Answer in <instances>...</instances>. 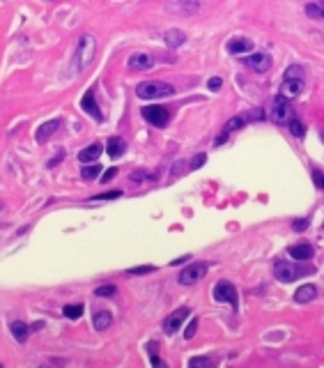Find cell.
I'll list each match as a JSON object with an SVG mask.
<instances>
[{"label": "cell", "instance_id": "7a4b0ae2", "mask_svg": "<svg viewBox=\"0 0 324 368\" xmlns=\"http://www.w3.org/2000/svg\"><path fill=\"white\" fill-rule=\"evenodd\" d=\"M136 94L140 99H161V97H170L175 94V87L163 81H143L136 87Z\"/></svg>", "mask_w": 324, "mask_h": 368}, {"label": "cell", "instance_id": "30bf717a", "mask_svg": "<svg viewBox=\"0 0 324 368\" xmlns=\"http://www.w3.org/2000/svg\"><path fill=\"white\" fill-rule=\"evenodd\" d=\"M81 108H83V111H85V113L90 115V118H94L97 122L104 120V115H101L99 104H97V99H94V92H92V90H87L85 97L81 99Z\"/></svg>", "mask_w": 324, "mask_h": 368}, {"label": "cell", "instance_id": "d4e9b609", "mask_svg": "<svg viewBox=\"0 0 324 368\" xmlns=\"http://www.w3.org/2000/svg\"><path fill=\"white\" fill-rule=\"evenodd\" d=\"M283 81H304V67L301 65H290L283 74Z\"/></svg>", "mask_w": 324, "mask_h": 368}, {"label": "cell", "instance_id": "74e56055", "mask_svg": "<svg viewBox=\"0 0 324 368\" xmlns=\"http://www.w3.org/2000/svg\"><path fill=\"white\" fill-rule=\"evenodd\" d=\"M115 175H118V168H108L106 173H104V177H101V180H104V182H108V180H113Z\"/></svg>", "mask_w": 324, "mask_h": 368}, {"label": "cell", "instance_id": "1f68e13d", "mask_svg": "<svg viewBox=\"0 0 324 368\" xmlns=\"http://www.w3.org/2000/svg\"><path fill=\"white\" fill-rule=\"evenodd\" d=\"M120 196H122V191L115 189V191H104V194L92 196V201H115V198H120Z\"/></svg>", "mask_w": 324, "mask_h": 368}, {"label": "cell", "instance_id": "cb8c5ba5", "mask_svg": "<svg viewBox=\"0 0 324 368\" xmlns=\"http://www.w3.org/2000/svg\"><path fill=\"white\" fill-rule=\"evenodd\" d=\"M306 14L315 21H324V0L322 2H308L306 5Z\"/></svg>", "mask_w": 324, "mask_h": 368}, {"label": "cell", "instance_id": "603a6c76", "mask_svg": "<svg viewBox=\"0 0 324 368\" xmlns=\"http://www.w3.org/2000/svg\"><path fill=\"white\" fill-rule=\"evenodd\" d=\"M189 368H216V359H212V357H191Z\"/></svg>", "mask_w": 324, "mask_h": 368}, {"label": "cell", "instance_id": "5bb4252c", "mask_svg": "<svg viewBox=\"0 0 324 368\" xmlns=\"http://www.w3.org/2000/svg\"><path fill=\"white\" fill-rule=\"evenodd\" d=\"M101 152H104L101 143H90L85 150H81L79 152V161L81 164H92V161H97L101 157Z\"/></svg>", "mask_w": 324, "mask_h": 368}, {"label": "cell", "instance_id": "ffe728a7", "mask_svg": "<svg viewBox=\"0 0 324 368\" xmlns=\"http://www.w3.org/2000/svg\"><path fill=\"white\" fill-rule=\"evenodd\" d=\"M111 322H113L111 311H97L92 318V327L97 329V331H104V329L111 327Z\"/></svg>", "mask_w": 324, "mask_h": 368}, {"label": "cell", "instance_id": "3957f363", "mask_svg": "<svg viewBox=\"0 0 324 368\" xmlns=\"http://www.w3.org/2000/svg\"><path fill=\"white\" fill-rule=\"evenodd\" d=\"M301 274H313V267H299V265L287 262V260H278L276 265H274V276L283 283H292Z\"/></svg>", "mask_w": 324, "mask_h": 368}, {"label": "cell", "instance_id": "d6986e66", "mask_svg": "<svg viewBox=\"0 0 324 368\" xmlns=\"http://www.w3.org/2000/svg\"><path fill=\"white\" fill-rule=\"evenodd\" d=\"M9 331H12V336L19 343H26L28 336H30V327H28L23 320H14L12 325H9Z\"/></svg>", "mask_w": 324, "mask_h": 368}, {"label": "cell", "instance_id": "6da1fadb", "mask_svg": "<svg viewBox=\"0 0 324 368\" xmlns=\"http://www.w3.org/2000/svg\"><path fill=\"white\" fill-rule=\"evenodd\" d=\"M94 55H97V40L92 35H83L74 53V72H83L87 65H92Z\"/></svg>", "mask_w": 324, "mask_h": 368}, {"label": "cell", "instance_id": "f1b7e54d", "mask_svg": "<svg viewBox=\"0 0 324 368\" xmlns=\"http://www.w3.org/2000/svg\"><path fill=\"white\" fill-rule=\"evenodd\" d=\"M157 272L154 265H140V267H129L126 269V274H133V276H143V274H152Z\"/></svg>", "mask_w": 324, "mask_h": 368}, {"label": "cell", "instance_id": "8fae6325", "mask_svg": "<svg viewBox=\"0 0 324 368\" xmlns=\"http://www.w3.org/2000/svg\"><path fill=\"white\" fill-rule=\"evenodd\" d=\"M287 255L294 258V260H299V262H306L315 255V248H313L311 244L301 242V244H292V246H287Z\"/></svg>", "mask_w": 324, "mask_h": 368}, {"label": "cell", "instance_id": "f35d334b", "mask_svg": "<svg viewBox=\"0 0 324 368\" xmlns=\"http://www.w3.org/2000/svg\"><path fill=\"white\" fill-rule=\"evenodd\" d=\"M313 182H315L318 187L324 189V175H322V173H313Z\"/></svg>", "mask_w": 324, "mask_h": 368}, {"label": "cell", "instance_id": "ee69618b", "mask_svg": "<svg viewBox=\"0 0 324 368\" xmlns=\"http://www.w3.org/2000/svg\"><path fill=\"white\" fill-rule=\"evenodd\" d=\"M0 209H2V203H0Z\"/></svg>", "mask_w": 324, "mask_h": 368}, {"label": "cell", "instance_id": "ba28073f", "mask_svg": "<svg viewBox=\"0 0 324 368\" xmlns=\"http://www.w3.org/2000/svg\"><path fill=\"white\" fill-rule=\"evenodd\" d=\"M189 315H191V311H189L186 306L177 308V311H172V313L163 320V331H165V334H175V331L182 327V322H184Z\"/></svg>", "mask_w": 324, "mask_h": 368}, {"label": "cell", "instance_id": "f546056e", "mask_svg": "<svg viewBox=\"0 0 324 368\" xmlns=\"http://www.w3.org/2000/svg\"><path fill=\"white\" fill-rule=\"evenodd\" d=\"M157 175L154 173H147V170H138V173H131L129 175V180L133 182V184H140V182H145V180H154Z\"/></svg>", "mask_w": 324, "mask_h": 368}, {"label": "cell", "instance_id": "4316f807", "mask_svg": "<svg viewBox=\"0 0 324 368\" xmlns=\"http://www.w3.org/2000/svg\"><path fill=\"white\" fill-rule=\"evenodd\" d=\"M246 122H248V118H246V115H237V118H230V120L225 122L223 131H228V134H230V131H235V129H242Z\"/></svg>", "mask_w": 324, "mask_h": 368}, {"label": "cell", "instance_id": "836d02e7", "mask_svg": "<svg viewBox=\"0 0 324 368\" xmlns=\"http://www.w3.org/2000/svg\"><path fill=\"white\" fill-rule=\"evenodd\" d=\"M196 331H198V318H193L189 325H186V329H184V338L189 341V338H193L196 336Z\"/></svg>", "mask_w": 324, "mask_h": 368}, {"label": "cell", "instance_id": "2e32d148", "mask_svg": "<svg viewBox=\"0 0 324 368\" xmlns=\"http://www.w3.org/2000/svg\"><path fill=\"white\" fill-rule=\"evenodd\" d=\"M318 297V288L313 286V283H306V286H299L297 292H294V301L297 304H308Z\"/></svg>", "mask_w": 324, "mask_h": 368}, {"label": "cell", "instance_id": "7402d4cb", "mask_svg": "<svg viewBox=\"0 0 324 368\" xmlns=\"http://www.w3.org/2000/svg\"><path fill=\"white\" fill-rule=\"evenodd\" d=\"M157 350H159V343H157V341L147 343V352H150V362H152V366L154 368H168L163 364V359L159 357V352H157Z\"/></svg>", "mask_w": 324, "mask_h": 368}, {"label": "cell", "instance_id": "8992f818", "mask_svg": "<svg viewBox=\"0 0 324 368\" xmlns=\"http://www.w3.org/2000/svg\"><path fill=\"white\" fill-rule=\"evenodd\" d=\"M207 262H189L182 272H179V283L182 286H193V283H198L200 279H205L207 274Z\"/></svg>", "mask_w": 324, "mask_h": 368}, {"label": "cell", "instance_id": "52a82bcc", "mask_svg": "<svg viewBox=\"0 0 324 368\" xmlns=\"http://www.w3.org/2000/svg\"><path fill=\"white\" fill-rule=\"evenodd\" d=\"M143 118H145L152 127H165L168 120H170V113H168V108L165 106H159V104H154V106H145L143 111Z\"/></svg>", "mask_w": 324, "mask_h": 368}, {"label": "cell", "instance_id": "44dd1931", "mask_svg": "<svg viewBox=\"0 0 324 368\" xmlns=\"http://www.w3.org/2000/svg\"><path fill=\"white\" fill-rule=\"evenodd\" d=\"M163 40H165V44H168V46L177 48V46H182V44H184L186 35L182 33V30H177V28H172V30H168V33L163 35Z\"/></svg>", "mask_w": 324, "mask_h": 368}, {"label": "cell", "instance_id": "7c38bea8", "mask_svg": "<svg viewBox=\"0 0 324 368\" xmlns=\"http://www.w3.org/2000/svg\"><path fill=\"white\" fill-rule=\"evenodd\" d=\"M60 127H62V120H58V118H55V120L44 122V124H40V127H37V134H35V138H37L40 143H46Z\"/></svg>", "mask_w": 324, "mask_h": 368}, {"label": "cell", "instance_id": "4fadbf2b", "mask_svg": "<svg viewBox=\"0 0 324 368\" xmlns=\"http://www.w3.org/2000/svg\"><path fill=\"white\" fill-rule=\"evenodd\" d=\"M154 65V58L147 53H133L131 58H129V67L133 69V72H145V69H150Z\"/></svg>", "mask_w": 324, "mask_h": 368}, {"label": "cell", "instance_id": "8d00e7d4", "mask_svg": "<svg viewBox=\"0 0 324 368\" xmlns=\"http://www.w3.org/2000/svg\"><path fill=\"white\" fill-rule=\"evenodd\" d=\"M221 85H223V81L218 79V76H216V79H209V83H207V87H209V90H218Z\"/></svg>", "mask_w": 324, "mask_h": 368}, {"label": "cell", "instance_id": "9a60e30c", "mask_svg": "<svg viewBox=\"0 0 324 368\" xmlns=\"http://www.w3.org/2000/svg\"><path fill=\"white\" fill-rule=\"evenodd\" d=\"M228 51H230V53H235V55L251 53V51H253V41L246 40V37H235V40L228 41Z\"/></svg>", "mask_w": 324, "mask_h": 368}, {"label": "cell", "instance_id": "b9f144b4", "mask_svg": "<svg viewBox=\"0 0 324 368\" xmlns=\"http://www.w3.org/2000/svg\"><path fill=\"white\" fill-rule=\"evenodd\" d=\"M191 260V255H182V258H177V260H172V265H182V262Z\"/></svg>", "mask_w": 324, "mask_h": 368}, {"label": "cell", "instance_id": "277c9868", "mask_svg": "<svg viewBox=\"0 0 324 368\" xmlns=\"http://www.w3.org/2000/svg\"><path fill=\"white\" fill-rule=\"evenodd\" d=\"M214 299L221 301V304H230L235 311L239 308V292L230 281H218L214 286Z\"/></svg>", "mask_w": 324, "mask_h": 368}, {"label": "cell", "instance_id": "60d3db41", "mask_svg": "<svg viewBox=\"0 0 324 368\" xmlns=\"http://www.w3.org/2000/svg\"><path fill=\"white\" fill-rule=\"evenodd\" d=\"M228 136H230V134H228V131H221V136H218V138H216V145H221V143H225V141H228Z\"/></svg>", "mask_w": 324, "mask_h": 368}, {"label": "cell", "instance_id": "484cf974", "mask_svg": "<svg viewBox=\"0 0 324 368\" xmlns=\"http://www.w3.org/2000/svg\"><path fill=\"white\" fill-rule=\"evenodd\" d=\"M83 311H85L83 304H67V306L62 308V313H65L69 320H79L81 315H83Z\"/></svg>", "mask_w": 324, "mask_h": 368}, {"label": "cell", "instance_id": "ab89813d", "mask_svg": "<svg viewBox=\"0 0 324 368\" xmlns=\"http://www.w3.org/2000/svg\"><path fill=\"white\" fill-rule=\"evenodd\" d=\"M62 159H65V152L60 150V152H58V157H55V159H51V161H48V168H53L55 164H58V161H62Z\"/></svg>", "mask_w": 324, "mask_h": 368}, {"label": "cell", "instance_id": "e0dca14e", "mask_svg": "<svg viewBox=\"0 0 324 368\" xmlns=\"http://www.w3.org/2000/svg\"><path fill=\"white\" fill-rule=\"evenodd\" d=\"M301 90H304V81H283L281 83V97H285V99L297 97Z\"/></svg>", "mask_w": 324, "mask_h": 368}, {"label": "cell", "instance_id": "5b68a950", "mask_svg": "<svg viewBox=\"0 0 324 368\" xmlns=\"http://www.w3.org/2000/svg\"><path fill=\"white\" fill-rule=\"evenodd\" d=\"M292 104L290 99H285V97H281L278 94L276 99H274V104H271V118H274V122H278V124H290L294 118H292Z\"/></svg>", "mask_w": 324, "mask_h": 368}, {"label": "cell", "instance_id": "f6af8a7d", "mask_svg": "<svg viewBox=\"0 0 324 368\" xmlns=\"http://www.w3.org/2000/svg\"><path fill=\"white\" fill-rule=\"evenodd\" d=\"M41 368H48V366H41Z\"/></svg>", "mask_w": 324, "mask_h": 368}, {"label": "cell", "instance_id": "83f0119b", "mask_svg": "<svg viewBox=\"0 0 324 368\" xmlns=\"http://www.w3.org/2000/svg\"><path fill=\"white\" fill-rule=\"evenodd\" d=\"M99 175H101L99 164H87V166L81 170V177H83V180H94V177H99Z\"/></svg>", "mask_w": 324, "mask_h": 368}, {"label": "cell", "instance_id": "9c48e42d", "mask_svg": "<svg viewBox=\"0 0 324 368\" xmlns=\"http://www.w3.org/2000/svg\"><path fill=\"white\" fill-rule=\"evenodd\" d=\"M244 62L253 69V72L262 74L271 67V55L269 53H251V55H246L244 58Z\"/></svg>", "mask_w": 324, "mask_h": 368}, {"label": "cell", "instance_id": "d6a6232c", "mask_svg": "<svg viewBox=\"0 0 324 368\" xmlns=\"http://www.w3.org/2000/svg\"><path fill=\"white\" fill-rule=\"evenodd\" d=\"M115 292H118V288H115V286H101V288L94 290V294H97V297H115Z\"/></svg>", "mask_w": 324, "mask_h": 368}, {"label": "cell", "instance_id": "e575fe53", "mask_svg": "<svg viewBox=\"0 0 324 368\" xmlns=\"http://www.w3.org/2000/svg\"><path fill=\"white\" fill-rule=\"evenodd\" d=\"M205 161H207V154H196V157L191 159V164H189V168H191V170H198Z\"/></svg>", "mask_w": 324, "mask_h": 368}, {"label": "cell", "instance_id": "ac0fdd59", "mask_svg": "<svg viewBox=\"0 0 324 368\" xmlns=\"http://www.w3.org/2000/svg\"><path fill=\"white\" fill-rule=\"evenodd\" d=\"M124 150H126V143H124V138H120V136H113L106 145L108 157H113V159H120V157L124 154Z\"/></svg>", "mask_w": 324, "mask_h": 368}, {"label": "cell", "instance_id": "7bdbcfd3", "mask_svg": "<svg viewBox=\"0 0 324 368\" xmlns=\"http://www.w3.org/2000/svg\"><path fill=\"white\" fill-rule=\"evenodd\" d=\"M41 327H44V322H35L33 327H30V331H40Z\"/></svg>", "mask_w": 324, "mask_h": 368}, {"label": "cell", "instance_id": "d590c367", "mask_svg": "<svg viewBox=\"0 0 324 368\" xmlns=\"http://www.w3.org/2000/svg\"><path fill=\"white\" fill-rule=\"evenodd\" d=\"M308 223H311L308 219H297L294 223H292V228H294V230L299 233V230H306V228H308Z\"/></svg>", "mask_w": 324, "mask_h": 368}, {"label": "cell", "instance_id": "4dcf8cb0", "mask_svg": "<svg viewBox=\"0 0 324 368\" xmlns=\"http://www.w3.org/2000/svg\"><path fill=\"white\" fill-rule=\"evenodd\" d=\"M290 134H292V136H297V138H304V134H306L304 122L292 120V122H290Z\"/></svg>", "mask_w": 324, "mask_h": 368}, {"label": "cell", "instance_id": "bcb514c9", "mask_svg": "<svg viewBox=\"0 0 324 368\" xmlns=\"http://www.w3.org/2000/svg\"><path fill=\"white\" fill-rule=\"evenodd\" d=\"M0 368H2V366H0Z\"/></svg>", "mask_w": 324, "mask_h": 368}]
</instances>
